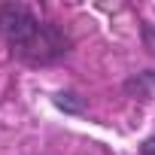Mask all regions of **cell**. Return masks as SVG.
Instances as JSON below:
<instances>
[{"label": "cell", "mask_w": 155, "mask_h": 155, "mask_svg": "<svg viewBox=\"0 0 155 155\" xmlns=\"http://www.w3.org/2000/svg\"><path fill=\"white\" fill-rule=\"evenodd\" d=\"M0 40L9 46V52L34 67H46L61 61L70 52V34L55 21L37 18L28 6L0 3Z\"/></svg>", "instance_id": "1"}, {"label": "cell", "mask_w": 155, "mask_h": 155, "mask_svg": "<svg viewBox=\"0 0 155 155\" xmlns=\"http://www.w3.org/2000/svg\"><path fill=\"white\" fill-rule=\"evenodd\" d=\"M128 88H131V91H134V88H137V91H143V88H155V70L140 73L137 79H131V82H128Z\"/></svg>", "instance_id": "2"}, {"label": "cell", "mask_w": 155, "mask_h": 155, "mask_svg": "<svg viewBox=\"0 0 155 155\" xmlns=\"http://www.w3.org/2000/svg\"><path fill=\"white\" fill-rule=\"evenodd\" d=\"M140 37H143V46H146V49L155 55V25H143Z\"/></svg>", "instance_id": "3"}, {"label": "cell", "mask_w": 155, "mask_h": 155, "mask_svg": "<svg viewBox=\"0 0 155 155\" xmlns=\"http://www.w3.org/2000/svg\"><path fill=\"white\" fill-rule=\"evenodd\" d=\"M73 97H76V94H58V97H55V104H58L61 110H70V113H79L82 107H79V104H73Z\"/></svg>", "instance_id": "4"}, {"label": "cell", "mask_w": 155, "mask_h": 155, "mask_svg": "<svg viewBox=\"0 0 155 155\" xmlns=\"http://www.w3.org/2000/svg\"><path fill=\"white\" fill-rule=\"evenodd\" d=\"M140 155H155V137H149V140L140 146Z\"/></svg>", "instance_id": "5"}]
</instances>
